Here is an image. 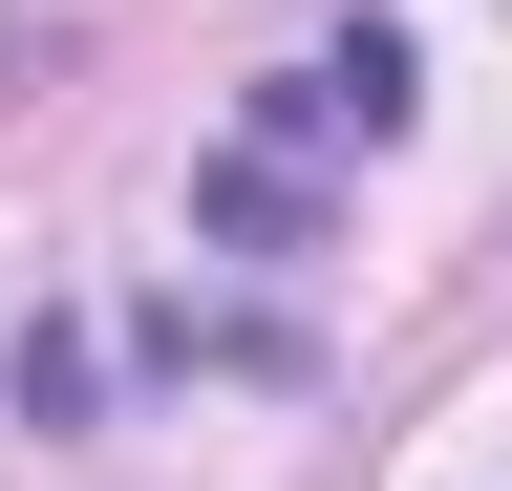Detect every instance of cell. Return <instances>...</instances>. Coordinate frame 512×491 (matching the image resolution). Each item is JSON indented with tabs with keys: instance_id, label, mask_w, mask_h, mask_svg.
Wrapping results in <instances>:
<instances>
[{
	"instance_id": "6da1fadb",
	"label": "cell",
	"mask_w": 512,
	"mask_h": 491,
	"mask_svg": "<svg viewBox=\"0 0 512 491\" xmlns=\"http://www.w3.org/2000/svg\"><path fill=\"white\" fill-rule=\"evenodd\" d=\"M406 43H384V22H342V43H299V65L278 86H256V150H406Z\"/></svg>"
}]
</instances>
